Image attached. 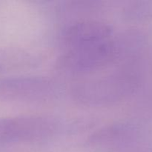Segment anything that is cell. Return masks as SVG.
Listing matches in <instances>:
<instances>
[{
    "instance_id": "obj_1",
    "label": "cell",
    "mask_w": 152,
    "mask_h": 152,
    "mask_svg": "<svg viewBox=\"0 0 152 152\" xmlns=\"http://www.w3.org/2000/svg\"><path fill=\"white\" fill-rule=\"evenodd\" d=\"M134 74L117 71L76 84L71 90L74 100L89 107H108L123 102L137 88Z\"/></svg>"
},
{
    "instance_id": "obj_2",
    "label": "cell",
    "mask_w": 152,
    "mask_h": 152,
    "mask_svg": "<svg viewBox=\"0 0 152 152\" xmlns=\"http://www.w3.org/2000/svg\"><path fill=\"white\" fill-rule=\"evenodd\" d=\"M126 38H111L78 48L66 50L57 68L70 74H86L105 69L120 60L127 48Z\"/></svg>"
},
{
    "instance_id": "obj_3",
    "label": "cell",
    "mask_w": 152,
    "mask_h": 152,
    "mask_svg": "<svg viewBox=\"0 0 152 152\" xmlns=\"http://www.w3.org/2000/svg\"><path fill=\"white\" fill-rule=\"evenodd\" d=\"M61 124L47 116H18L0 118V143L45 140L54 137Z\"/></svg>"
},
{
    "instance_id": "obj_4",
    "label": "cell",
    "mask_w": 152,
    "mask_h": 152,
    "mask_svg": "<svg viewBox=\"0 0 152 152\" xmlns=\"http://www.w3.org/2000/svg\"><path fill=\"white\" fill-rule=\"evenodd\" d=\"M60 88L45 77H10L0 80V99L12 102L44 104L55 100Z\"/></svg>"
},
{
    "instance_id": "obj_5",
    "label": "cell",
    "mask_w": 152,
    "mask_h": 152,
    "mask_svg": "<svg viewBox=\"0 0 152 152\" xmlns=\"http://www.w3.org/2000/svg\"><path fill=\"white\" fill-rule=\"evenodd\" d=\"M113 37V28L105 22L83 20L70 25L63 34L66 50L78 48L104 41Z\"/></svg>"
},
{
    "instance_id": "obj_6",
    "label": "cell",
    "mask_w": 152,
    "mask_h": 152,
    "mask_svg": "<svg viewBox=\"0 0 152 152\" xmlns=\"http://www.w3.org/2000/svg\"><path fill=\"white\" fill-rule=\"evenodd\" d=\"M137 128L126 122H117L94 132L88 144L102 150H118L129 145L137 136Z\"/></svg>"
},
{
    "instance_id": "obj_7",
    "label": "cell",
    "mask_w": 152,
    "mask_h": 152,
    "mask_svg": "<svg viewBox=\"0 0 152 152\" xmlns=\"http://www.w3.org/2000/svg\"><path fill=\"white\" fill-rule=\"evenodd\" d=\"M34 55L14 48H0V72L32 67L37 62Z\"/></svg>"
}]
</instances>
